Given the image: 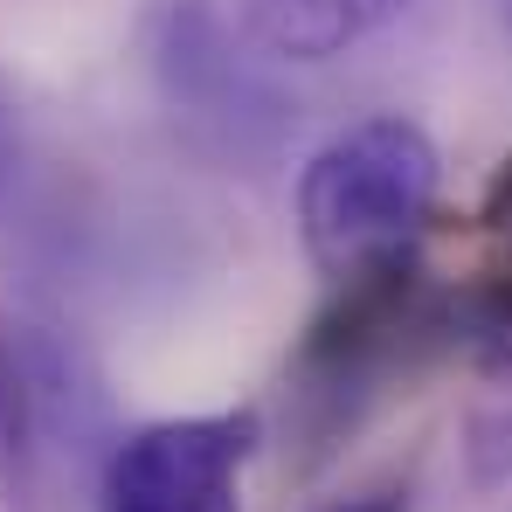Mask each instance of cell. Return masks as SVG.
<instances>
[{
  "instance_id": "6da1fadb",
  "label": "cell",
  "mask_w": 512,
  "mask_h": 512,
  "mask_svg": "<svg viewBox=\"0 0 512 512\" xmlns=\"http://www.w3.org/2000/svg\"><path fill=\"white\" fill-rule=\"evenodd\" d=\"M443 353H450L443 284H429L416 256L346 277L333 312L305 333L298 360H291L298 436L312 450H333L346 429H360L402 381H416Z\"/></svg>"
},
{
  "instance_id": "7a4b0ae2",
  "label": "cell",
  "mask_w": 512,
  "mask_h": 512,
  "mask_svg": "<svg viewBox=\"0 0 512 512\" xmlns=\"http://www.w3.org/2000/svg\"><path fill=\"white\" fill-rule=\"evenodd\" d=\"M443 160L416 118H360L340 139H326L298 173V236L305 256L346 284L360 270H381L423 236L436 208Z\"/></svg>"
},
{
  "instance_id": "3957f363",
  "label": "cell",
  "mask_w": 512,
  "mask_h": 512,
  "mask_svg": "<svg viewBox=\"0 0 512 512\" xmlns=\"http://www.w3.org/2000/svg\"><path fill=\"white\" fill-rule=\"evenodd\" d=\"M256 450V416H180L132 429L104 457V512H243V464Z\"/></svg>"
},
{
  "instance_id": "277c9868",
  "label": "cell",
  "mask_w": 512,
  "mask_h": 512,
  "mask_svg": "<svg viewBox=\"0 0 512 512\" xmlns=\"http://www.w3.org/2000/svg\"><path fill=\"white\" fill-rule=\"evenodd\" d=\"M409 0H236V21L250 28L270 56H298V63H326L353 42H367L374 28H388Z\"/></svg>"
},
{
  "instance_id": "5b68a950",
  "label": "cell",
  "mask_w": 512,
  "mask_h": 512,
  "mask_svg": "<svg viewBox=\"0 0 512 512\" xmlns=\"http://www.w3.org/2000/svg\"><path fill=\"white\" fill-rule=\"evenodd\" d=\"M443 333L457 360H471L492 381H512V263L443 291Z\"/></svg>"
},
{
  "instance_id": "8992f818",
  "label": "cell",
  "mask_w": 512,
  "mask_h": 512,
  "mask_svg": "<svg viewBox=\"0 0 512 512\" xmlns=\"http://www.w3.org/2000/svg\"><path fill=\"white\" fill-rule=\"evenodd\" d=\"M464 457H471V478H478V485H506V478H512V409H485V416H471V443H464Z\"/></svg>"
},
{
  "instance_id": "52a82bcc",
  "label": "cell",
  "mask_w": 512,
  "mask_h": 512,
  "mask_svg": "<svg viewBox=\"0 0 512 512\" xmlns=\"http://www.w3.org/2000/svg\"><path fill=\"white\" fill-rule=\"evenodd\" d=\"M326 512H409L402 492H374V499H353V506H326Z\"/></svg>"
}]
</instances>
